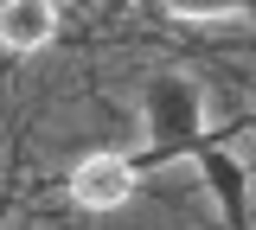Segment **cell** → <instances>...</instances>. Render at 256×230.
<instances>
[{"instance_id": "cell-1", "label": "cell", "mask_w": 256, "mask_h": 230, "mask_svg": "<svg viewBox=\"0 0 256 230\" xmlns=\"http://www.w3.org/2000/svg\"><path fill=\"white\" fill-rule=\"evenodd\" d=\"M141 109H148V134L173 147V141H192L198 134V122H205V90L192 77H154L148 96H141Z\"/></svg>"}, {"instance_id": "cell-2", "label": "cell", "mask_w": 256, "mask_h": 230, "mask_svg": "<svg viewBox=\"0 0 256 230\" xmlns=\"http://www.w3.org/2000/svg\"><path fill=\"white\" fill-rule=\"evenodd\" d=\"M70 198H77L84 211H116V205H128V198H134V160H122V154H90V160H77Z\"/></svg>"}, {"instance_id": "cell-3", "label": "cell", "mask_w": 256, "mask_h": 230, "mask_svg": "<svg viewBox=\"0 0 256 230\" xmlns=\"http://www.w3.org/2000/svg\"><path fill=\"white\" fill-rule=\"evenodd\" d=\"M58 32V6L52 0H0V45L13 51H38Z\"/></svg>"}, {"instance_id": "cell-4", "label": "cell", "mask_w": 256, "mask_h": 230, "mask_svg": "<svg viewBox=\"0 0 256 230\" xmlns=\"http://www.w3.org/2000/svg\"><path fill=\"white\" fill-rule=\"evenodd\" d=\"M173 19H237L244 0H160Z\"/></svg>"}]
</instances>
